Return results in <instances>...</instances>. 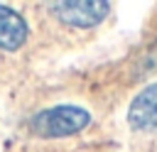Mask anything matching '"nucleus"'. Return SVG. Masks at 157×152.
Here are the masks:
<instances>
[{
    "instance_id": "f257e3e1",
    "label": "nucleus",
    "mask_w": 157,
    "mask_h": 152,
    "mask_svg": "<svg viewBox=\"0 0 157 152\" xmlns=\"http://www.w3.org/2000/svg\"><path fill=\"white\" fill-rule=\"evenodd\" d=\"M88 125H91V113L86 108L71 105V103L44 108L29 118V132L37 137H44V140L69 137V135L86 130Z\"/></svg>"
},
{
    "instance_id": "f03ea898",
    "label": "nucleus",
    "mask_w": 157,
    "mask_h": 152,
    "mask_svg": "<svg viewBox=\"0 0 157 152\" xmlns=\"http://www.w3.org/2000/svg\"><path fill=\"white\" fill-rule=\"evenodd\" d=\"M49 10L66 27L88 29V27L101 25L108 17L110 2H105V0H59V2H52Z\"/></svg>"
},
{
    "instance_id": "7ed1b4c3",
    "label": "nucleus",
    "mask_w": 157,
    "mask_h": 152,
    "mask_svg": "<svg viewBox=\"0 0 157 152\" xmlns=\"http://www.w3.org/2000/svg\"><path fill=\"white\" fill-rule=\"evenodd\" d=\"M125 120L135 132H157V83L145 86L130 101Z\"/></svg>"
},
{
    "instance_id": "20e7f679",
    "label": "nucleus",
    "mask_w": 157,
    "mask_h": 152,
    "mask_svg": "<svg viewBox=\"0 0 157 152\" xmlns=\"http://www.w3.org/2000/svg\"><path fill=\"white\" fill-rule=\"evenodd\" d=\"M29 34L27 20L10 5H0V49L17 51Z\"/></svg>"
}]
</instances>
